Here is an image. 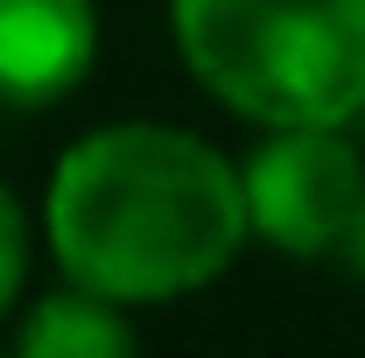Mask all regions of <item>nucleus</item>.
Wrapping results in <instances>:
<instances>
[{"mask_svg": "<svg viewBox=\"0 0 365 358\" xmlns=\"http://www.w3.org/2000/svg\"><path fill=\"white\" fill-rule=\"evenodd\" d=\"M43 239L63 281L127 310L211 288L253 239L246 169L169 120H120L71 140L43 190Z\"/></svg>", "mask_w": 365, "mask_h": 358, "instance_id": "nucleus-1", "label": "nucleus"}, {"mask_svg": "<svg viewBox=\"0 0 365 358\" xmlns=\"http://www.w3.org/2000/svg\"><path fill=\"white\" fill-rule=\"evenodd\" d=\"M176 56L253 127H351L365 113V0H169Z\"/></svg>", "mask_w": 365, "mask_h": 358, "instance_id": "nucleus-2", "label": "nucleus"}, {"mask_svg": "<svg viewBox=\"0 0 365 358\" xmlns=\"http://www.w3.org/2000/svg\"><path fill=\"white\" fill-rule=\"evenodd\" d=\"M365 197V155L344 127H267L246 155V211L253 239L295 260H330Z\"/></svg>", "mask_w": 365, "mask_h": 358, "instance_id": "nucleus-3", "label": "nucleus"}, {"mask_svg": "<svg viewBox=\"0 0 365 358\" xmlns=\"http://www.w3.org/2000/svg\"><path fill=\"white\" fill-rule=\"evenodd\" d=\"M98 63V0H0V106H56Z\"/></svg>", "mask_w": 365, "mask_h": 358, "instance_id": "nucleus-4", "label": "nucleus"}, {"mask_svg": "<svg viewBox=\"0 0 365 358\" xmlns=\"http://www.w3.org/2000/svg\"><path fill=\"white\" fill-rule=\"evenodd\" d=\"M14 352H29V358H113V352H134V316H127V302L71 281V288L43 295L14 323Z\"/></svg>", "mask_w": 365, "mask_h": 358, "instance_id": "nucleus-5", "label": "nucleus"}, {"mask_svg": "<svg viewBox=\"0 0 365 358\" xmlns=\"http://www.w3.org/2000/svg\"><path fill=\"white\" fill-rule=\"evenodd\" d=\"M21 281H29V211H21L14 190L0 183V323L21 302Z\"/></svg>", "mask_w": 365, "mask_h": 358, "instance_id": "nucleus-6", "label": "nucleus"}, {"mask_svg": "<svg viewBox=\"0 0 365 358\" xmlns=\"http://www.w3.org/2000/svg\"><path fill=\"white\" fill-rule=\"evenodd\" d=\"M330 267H344V274L365 281V197H359V211H351V225H344V239H337V253H330Z\"/></svg>", "mask_w": 365, "mask_h": 358, "instance_id": "nucleus-7", "label": "nucleus"}]
</instances>
